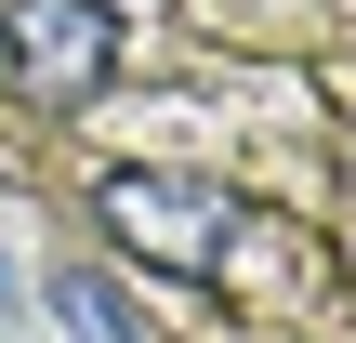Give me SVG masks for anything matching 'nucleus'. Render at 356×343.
Here are the masks:
<instances>
[{
	"instance_id": "1",
	"label": "nucleus",
	"mask_w": 356,
	"mask_h": 343,
	"mask_svg": "<svg viewBox=\"0 0 356 343\" xmlns=\"http://www.w3.org/2000/svg\"><path fill=\"white\" fill-rule=\"evenodd\" d=\"M92 225H106L145 278L211 291L225 251H238V185H211V172H92Z\"/></svg>"
},
{
	"instance_id": "2",
	"label": "nucleus",
	"mask_w": 356,
	"mask_h": 343,
	"mask_svg": "<svg viewBox=\"0 0 356 343\" xmlns=\"http://www.w3.org/2000/svg\"><path fill=\"white\" fill-rule=\"evenodd\" d=\"M0 79H13V106H40V119L92 106V93L119 79V13H106V0H0Z\"/></svg>"
},
{
	"instance_id": "3",
	"label": "nucleus",
	"mask_w": 356,
	"mask_h": 343,
	"mask_svg": "<svg viewBox=\"0 0 356 343\" xmlns=\"http://www.w3.org/2000/svg\"><path fill=\"white\" fill-rule=\"evenodd\" d=\"M53 330L66 343H145V317H132V291L106 264H53Z\"/></svg>"
}]
</instances>
